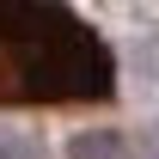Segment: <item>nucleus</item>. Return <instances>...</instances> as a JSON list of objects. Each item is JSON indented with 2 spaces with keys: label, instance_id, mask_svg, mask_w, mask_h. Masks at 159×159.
Listing matches in <instances>:
<instances>
[{
  "label": "nucleus",
  "instance_id": "nucleus-1",
  "mask_svg": "<svg viewBox=\"0 0 159 159\" xmlns=\"http://www.w3.org/2000/svg\"><path fill=\"white\" fill-rule=\"evenodd\" d=\"M116 61L92 25L61 0H0V110L104 104Z\"/></svg>",
  "mask_w": 159,
  "mask_h": 159
}]
</instances>
